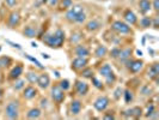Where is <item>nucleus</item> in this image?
Listing matches in <instances>:
<instances>
[{"mask_svg": "<svg viewBox=\"0 0 159 120\" xmlns=\"http://www.w3.org/2000/svg\"><path fill=\"white\" fill-rule=\"evenodd\" d=\"M123 17L128 24H135V23L138 22V18H136L135 13H134L133 11H131V10H127V11L124 12Z\"/></svg>", "mask_w": 159, "mask_h": 120, "instance_id": "4468645a", "label": "nucleus"}, {"mask_svg": "<svg viewBox=\"0 0 159 120\" xmlns=\"http://www.w3.org/2000/svg\"><path fill=\"white\" fill-rule=\"evenodd\" d=\"M0 65H1V67H7V66L11 65V59H10L9 56L0 58Z\"/></svg>", "mask_w": 159, "mask_h": 120, "instance_id": "c85d7f7f", "label": "nucleus"}, {"mask_svg": "<svg viewBox=\"0 0 159 120\" xmlns=\"http://www.w3.org/2000/svg\"><path fill=\"white\" fill-rule=\"evenodd\" d=\"M0 69H1V65H0Z\"/></svg>", "mask_w": 159, "mask_h": 120, "instance_id": "13d9d810", "label": "nucleus"}, {"mask_svg": "<svg viewBox=\"0 0 159 120\" xmlns=\"http://www.w3.org/2000/svg\"><path fill=\"white\" fill-rule=\"evenodd\" d=\"M106 52H108V49H106V47L104 46H99L96 49V52H95V54H96V56H98V58H103L104 56H106Z\"/></svg>", "mask_w": 159, "mask_h": 120, "instance_id": "b1692460", "label": "nucleus"}, {"mask_svg": "<svg viewBox=\"0 0 159 120\" xmlns=\"http://www.w3.org/2000/svg\"><path fill=\"white\" fill-rule=\"evenodd\" d=\"M25 58H28V59H29L30 61H32V63H34V64H35L36 66H37V67H40V69H43V65L41 64V63H40V61L37 60V59H35V58H32V56H29V54H25Z\"/></svg>", "mask_w": 159, "mask_h": 120, "instance_id": "c9c22d12", "label": "nucleus"}, {"mask_svg": "<svg viewBox=\"0 0 159 120\" xmlns=\"http://www.w3.org/2000/svg\"><path fill=\"white\" fill-rule=\"evenodd\" d=\"M123 95H124V101H126V103H131V102L133 101L134 96H133V92L132 91H129V90H126Z\"/></svg>", "mask_w": 159, "mask_h": 120, "instance_id": "c756f323", "label": "nucleus"}, {"mask_svg": "<svg viewBox=\"0 0 159 120\" xmlns=\"http://www.w3.org/2000/svg\"><path fill=\"white\" fill-rule=\"evenodd\" d=\"M153 28L158 29V17H156L154 20H153Z\"/></svg>", "mask_w": 159, "mask_h": 120, "instance_id": "49530a36", "label": "nucleus"}, {"mask_svg": "<svg viewBox=\"0 0 159 120\" xmlns=\"http://www.w3.org/2000/svg\"><path fill=\"white\" fill-rule=\"evenodd\" d=\"M37 84H38V87H40L41 89L48 88L49 84H50V78H49V76L45 73L40 74V76H38V79H37Z\"/></svg>", "mask_w": 159, "mask_h": 120, "instance_id": "1a4fd4ad", "label": "nucleus"}, {"mask_svg": "<svg viewBox=\"0 0 159 120\" xmlns=\"http://www.w3.org/2000/svg\"><path fill=\"white\" fill-rule=\"evenodd\" d=\"M24 83H25V81H23V79H18L16 81V83H15V89L16 90H20V89H23L24 88Z\"/></svg>", "mask_w": 159, "mask_h": 120, "instance_id": "e433bc0d", "label": "nucleus"}, {"mask_svg": "<svg viewBox=\"0 0 159 120\" xmlns=\"http://www.w3.org/2000/svg\"><path fill=\"white\" fill-rule=\"evenodd\" d=\"M152 7V4H151L150 0H140L139 1V10L142 15H146Z\"/></svg>", "mask_w": 159, "mask_h": 120, "instance_id": "ddd939ff", "label": "nucleus"}, {"mask_svg": "<svg viewBox=\"0 0 159 120\" xmlns=\"http://www.w3.org/2000/svg\"><path fill=\"white\" fill-rule=\"evenodd\" d=\"M83 10V7L80 6V5H75V6H73L72 9H70L67 12H66V19L68 20V22H74L75 20V16H77V13L79 12V11H81Z\"/></svg>", "mask_w": 159, "mask_h": 120, "instance_id": "6e6552de", "label": "nucleus"}, {"mask_svg": "<svg viewBox=\"0 0 159 120\" xmlns=\"http://www.w3.org/2000/svg\"><path fill=\"white\" fill-rule=\"evenodd\" d=\"M113 30H115L116 33L118 34H129L131 33V27L124 23V22H121V20H115L111 25Z\"/></svg>", "mask_w": 159, "mask_h": 120, "instance_id": "7ed1b4c3", "label": "nucleus"}, {"mask_svg": "<svg viewBox=\"0 0 159 120\" xmlns=\"http://www.w3.org/2000/svg\"><path fill=\"white\" fill-rule=\"evenodd\" d=\"M88 63V61L86 59V56H78L77 59H74L72 61V69H74V70H83L84 67H86Z\"/></svg>", "mask_w": 159, "mask_h": 120, "instance_id": "0eeeda50", "label": "nucleus"}, {"mask_svg": "<svg viewBox=\"0 0 159 120\" xmlns=\"http://www.w3.org/2000/svg\"><path fill=\"white\" fill-rule=\"evenodd\" d=\"M104 119H114V115L113 114H106V115H104Z\"/></svg>", "mask_w": 159, "mask_h": 120, "instance_id": "09e8293b", "label": "nucleus"}, {"mask_svg": "<svg viewBox=\"0 0 159 120\" xmlns=\"http://www.w3.org/2000/svg\"><path fill=\"white\" fill-rule=\"evenodd\" d=\"M154 112V106L153 104H151L150 107L147 108V112H146V118H150L151 117V114Z\"/></svg>", "mask_w": 159, "mask_h": 120, "instance_id": "ea45409f", "label": "nucleus"}, {"mask_svg": "<svg viewBox=\"0 0 159 120\" xmlns=\"http://www.w3.org/2000/svg\"><path fill=\"white\" fill-rule=\"evenodd\" d=\"M24 35L27 37H35L36 36V30L32 27H27V28L24 29Z\"/></svg>", "mask_w": 159, "mask_h": 120, "instance_id": "393cba45", "label": "nucleus"}, {"mask_svg": "<svg viewBox=\"0 0 159 120\" xmlns=\"http://www.w3.org/2000/svg\"><path fill=\"white\" fill-rule=\"evenodd\" d=\"M81 36H83L81 33H78V31H77V33H73L71 37V41L73 43H77V42H79L80 40H81Z\"/></svg>", "mask_w": 159, "mask_h": 120, "instance_id": "72a5a7b5", "label": "nucleus"}, {"mask_svg": "<svg viewBox=\"0 0 159 120\" xmlns=\"http://www.w3.org/2000/svg\"><path fill=\"white\" fill-rule=\"evenodd\" d=\"M108 106H109V99L105 97V96H101V97H98L97 100L95 101V103H93V107H95L98 112L105 111Z\"/></svg>", "mask_w": 159, "mask_h": 120, "instance_id": "423d86ee", "label": "nucleus"}, {"mask_svg": "<svg viewBox=\"0 0 159 120\" xmlns=\"http://www.w3.org/2000/svg\"><path fill=\"white\" fill-rule=\"evenodd\" d=\"M5 2H6V5L9 6V7H13V6H16L17 5V0H5Z\"/></svg>", "mask_w": 159, "mask_h": 120, "instance_id": "58836bf2", "label": "nucleus"}, {"mask_svg": "<svg viewBox=\"0 0 159 120\" xmlns=\"http://www.w3.org/2000/svg\"><path fill=\"white\" fill-rule=\"evenodd\" d=\"M50 6H55V5H58V2H59V0H48L47 1Z\"/></svg>", "mask_w": 159, "mask_h": 120, "instance_id": "a18cd8bd", "label": "nucleus"}, {"mask_svg": "<svg viewBox=\"0 0 159 120\" xmlns=\"http://www.w3.org/2000/svg\"><path fill=\"white\" fill-rule=\"evenodd\" d=\"M126 63H127L128 70H129L131 72H133V73L139 72L142 67H144V63H142L141 60H131V61H129V59H128Z\"/></svg>", "mask_w": 159, "mask_h": 120, "instance_id": "39448f33", "label": "nucleus"}, {"mask_svg": "<svg viewBox=\"0 0 159 120\" xmlns=\"http://www.w3.org/2000/svg\"><path fill=\"white\" fill-rule=\"evenodd\" d=\"M80 111H81V102L78 101V100L72 101V103H71V113L72 114L77 115V114H79L80 113Z\"/></svg>", "mask_w": 159, "mask_h": 120, "instance_id": "6ab92c4d", "label": "nucleus"}, {"mask_svg": "<svg viewBox=\"0 0 159 120\" xmlns=\"http://www.w3.org/2000/svg\"><path fill=\"white\" fill-rule=\"evenodd\" d=\"M1 96H2V90L0 89V97H1Z\"/></svg>", "mask_w": 159, "mask_h": 120, "instance_id": "6e6d98bb", "label": "nucleus"}, {"mask_svg": "<svg viewBox=\"0 0 159 120\" xmlns=\"http://www.w3.org/2000/svg\"><path fill=\"white\" fill-rule=\"evenodd\" d=\"M131 111H132L133 117H135V118H140V117H141L142 109L140 108V107H134V108H132Z\"/></svg>", "mask_w": 159, "mask_h": 120, "instance_id": "2f4dec72", "label": "nucleus"}, {"mask_svg": "<svg viewBox=\"0 0 159 120\" xmlns=\"http://www.w3.org/2000/svg\"><path fill=\"white\" fill-rule=\"evenodd\" d=\"M153 9L156 11L159 10V0H153Z\"/></svg>", "mask_w": 159, "mask_h": 120, "instance_id": "c03bdc74", "label": "nucleus"}, {"mask_svg": "<svg viewBox=\"0 0 159 120\" xmlns=\"http://www.w3.org/2000/svg\"><path fill=\"white\" fill-rule=\"evenodd\" d=\"M31 46L34 47V48H36V47H37V45H36V43H34V42H32V43H31Z\"/></svg>", "mask_w": 159, "mask_h": 120, "instance_id": "864d4df0", "label": "nucleus"}, {"mask_svg": "<svg viewBox=\"0 0 159 120\" xmlns=\"http://www.w3.org/2000/svg\"><path fill=\"white\" fill-rule=\"evenodd\" d=\"M86 20V15H85V12H84V10H81L79 11L78 13H77V16H75V23H84Z\"/></svg>", "mask_w": 159, "mask_h": 120, "instance_id": "5701e85b", "label": "nucleus"}, {"mask_svg": "<svg viewBox=\"0 0 159 120\" xmlns=\"http://www.w3.org/2000/svg\"><path fill=\"white\" fill-rule=\"evenodd\" d=\"M52 99L56 103H61L65 100V91L62 90L59 85H54L52 88Z\"/></svg>", "mask_w": 159, "mask_h": 120, "instance_id": "20e7f679", "label": "nucleus"}, {"mask_svg": "<svg viewBox=\"0 0 159 120\" xmlns=\"http://www.w3.org/2000/svg\"><path fill=\"white\" fill-rule=\"evenodd\" d=\"M27 117L29 119H37V118L41 117V111L38 108H32V109H30L28 112Z\"/></svg>", "mask_w": 159, "mask_h": 120, "instance_id": "412c9836", "label": "nucleus"}, {"mask_svg": "<svg viewBox=\"0 0 159 120\" xmlns=\"http://www.w3.org/2000/svg\"><path fill=\"white\" fill-rule=\"evenodd\" d=\"M121 94H122V89L121 88H117L115 90V99H120V96H121Z\"/></svg>", "mask_w": 159, "mask_h": 120, "instance_id": "37998d69", "label": "nucleus"}, {"mask_svg": "<svg viewBox=\"0 0 159 120\" xmlns=\"http://www.w3.org/2000/svg\"><path fill=\"white\" fill-rule=\"evenodd\" d=\"M27 79L30 82V83H37V79H38V74L35 73V72H29L27 73Z\"/></svg>", "mask_w": 159, "mask_h": 120, "instance_id": "a878e982", "label": "nucleus"}, {"mask_svg": "<svg viewBox=\"0 0 159 120\" xmlns=\"http://www.w3.org/2000/svg\"><path fill=\"white\" fill-rule=\"evenodd\" d=\"M36 95H37V90H36L34 87H28L24 89V94H23V96H24V99H27V100H31V99H34Z\"/></svg>", "mask_w": 159, "mask_h": 120, "instance_id": "dca6fc26", "label": "nucleus"}, {"mask_svg": "<svg viewBox=\"0 0 159 120\" xmlns=\"http://www.w3.org/2000/svg\"><path fill=\"white\" fill-rule=\"evenodd\" d=\"M151 91H152V90H151L150 87H144V88L141 89V92L144 94V95H150Z\"/></svg>", "mask_w": 159, "mask_h": 120, "instance_id": "79ce46f5", "label": "nucleus"}, {"mask_svg": "<svg viewBox=\"0 0 159 120\" xmlns=\"http://www.w3.org/2000/svg\"><path fill=\"white\" fill-rule=\"evenodd\" d=\"M41 106H42V107H45V106H47V100H45V99L41 101Z\"/></svg>", "mask_w": 159, "mask_h": 120, "instance_id": "8fccbe9b", "label": "nucleus"}, {"mask_svg": "<svg viewBox=\"0 0 159 120\" xmlns=\"http://www.w3.org/2000/svg\"><path fill=\"white\" fill-rule=\"evenodd\" d=\"M74 53H75V56H88L90 54V51L85 46L79 45V46H77L74 48Z\"/></svg>", "mask_w": 159, "mask_h": 120, "instance_id": "f3484780", "label": "nucleus"}, {"mask_svg": "<svg viewBox=\"0 0 159 120\" xmlns=\"http://www.w3.org/2000/svg\"><path fill=\"white\" fill-rule=\"evenodd\" d=\"M120 51H121L120 48H114V49L111 51V56H113V58H117L118 54H120Z\"/></svg>", "mask_w": 159, "mask_h": 120, "instance_id": "a19ab883", "label": "nucleus"}, {"mask_svg": "<svg viewBox=\"0 0 159 120\" xmlns=\"http://www.w3.org/2000/svg\"><path fill=\"white\" fill-rule=\"evenodd\" d=\"M99 28H101V23L98 20H96V19L90 20L88 24H86V29H88V31H96Z\"/></svg>", "mask_w": 159, "mask_h": 120, "instance_id": "aec40b11", "label": "nucleus"}, {"mask_svg": "<svg viewBox=\"0 0 159 120\" xmlns=\"http://www.w3.org/2000/svg\"><path fill=\"white\" fill-rule=\"evenodd\" d=\"M7 42H9V43H11V45H12L13 47H16V48H18V49H20V48H22V47L19 46L18 43H13V42H11V41H7Z\"/></svg>", "mask_w": 159, "mask_h": 120, "instance_id": "de8ad7c7", "label": "nucleus"}, {"mask_svg": "<svg viewBox=\"0 0 159 120\" xmlns=\"http://www.w3.org/2000/svg\"><path fill=\"white\" fill-rule=\"evenodd\" d=\"M91 79H92V83H93V85H95L96 88H98V89H102V88H103L102 83L98 81L97 78H95V77H91Z\"/></svg>", "mask_w": 159, "mask_h": 120, "instance_id": "4c0bfd02", "label": "nucleus"}, {"mask_svg": "<svg viewBox=\"0 0 159 120\" xmlns=\"http://www.w3.org/2000/svg\"><path fill=\"white\" fill-rule=\"evenodd\" d=\"M47 1H48V0H42V2H47Z\"/></svg>", "mask_w": 159, "mask_h": 120, "instance_id": "4d7b16f0", "label": "nucleus"}, {"mask_svg": "<svg viewBox=\"0 0 159 120\" xmlns=\"http://www.w3.org/2000/svg\"><path fill=\"white\" fill-rule=\"evenodd\" d=\"M131 56H132V49L131 48H126L123 51H120V54H118V59H120V61H122V63H126L128 59H131Z\"/></svg>", "mask_w": 159, "mask_h": 120, "instance_id": "2eb2a0df", "label": "nucleus"}, {"mask_svg": "<svg viewBox=\"0 0 159 120\" xmlns=\"http://www.w3.org/2000/svg\"><path fill=\"white\" fill-rule=\"evenodd\" d=\"M113 70H111V66L110 65H103L102 67H101V70H99V73H101V76H103V77H105V76H108V74L110 73Z\"/></svg>", "mask_w": 159, "mask_h": 120, "instance_id": "4be33fe9", "label": "nucleus"}, {"mask_svg": "<svg viewBox=\"0 0 159 120\" xmlns=\"http://www.w3.org/2000/svg\"><path fill=\"white\" fill-rule=\"evenodd\" d=\"M6 115L9 119H17L19 115V104L18 102H10L6 106Z\"/></svg>", "mask_w": 159, "mask_h": 120, "instance_id": "f03ea898", "label": "nucleus"}, {"mask_svg": "<svg viewBox=\"0 0 159 120\" xmlns=\"http://www.w3.org/2000/svg\"><path fill=\"white\" fill-rule=\"evenodd\" d=\"M105 79H106V84H109V85H110V84H113L116 81V76L114 74V72L111 71L108 76H105Z\"/></svg>", "mask_w": 159, "mask_h": 120, "instance_id": "473e14b6", "label": "nucleus"}, {"mask_svg": "<svg viewBox=\"0 0 159 120\" xmlns=\"http://www.w3.org/2000/svg\"><path fill=\"white\" fill-rule=\"evenodd\" d=\"M72 0H61L60 2V7L62 10H68L70 7H72Z\"/></svg>", "mask_w": 159, "mask_h": 120, "instance_id": "cd10ccee", "label": "nucleus"}, {"mask_svg": "<svg viewBox=\"0 0 159 120\" xmlns=\"http://www.w3.org/2000/svg\"><path fill=\"white\" fill-rule=\"evenodd\" d=\"M158 74H159V64L156 63V64H153L150 67V70H148V77H150L151 79H157Z\"/></svg>", "mask_w": 159, "mask_h": 120, "instance_id": "a211bd4d", "label": "nucleus"}, {"mask_svg": "<svg viewBox=\"0 0 159 120\" xmlns=\"http://www.w3.org/2000/svg\"><path fill=\"white\" fill-rule=\"evenodd\" d=\"M22 73H23V66H22V65H17V66H15V67L10 71L9 78L10 79H17V78L20 77Z\"/></svg>", "mask_w": 159, "mask_h": 120, "instance_id": "9b49d317", "label": "nucleus"}, {"mask_svg": "<svg viewBox=\"0 0 159 120\" xmlns=\"http://www.w3.org/2000/svg\"><path fill=\"white\" fill-rule=\"evenodd\" d=\"M54 74H55V76H56V77H60V73H59V72H58V71H55V72H54Z\"/></svg>", "mask_w": 159, "mask_h": 120, "instance_id": "603ef678", "label": "nucleus"}, {"mask_svg": "<svg viewBox=\"0 0 159 120\" xmlns=\"http://www.w3.org/2000/svg\"><path fill=\"white\" fill-rule=\"evenodd\" d=\"M75 89H77V92L81 95V96H84V95H86L88 91V85L85 82H81V81H77L75 82Z\"/></svg>", "mask_w": 159, "mask_h": 120, "instance_id": "9d476101", "label": "nucleus"}, {"mask_svg": "<svg viewBox=\"0 0 159 120\" xmlns=\"http://www.w3.org/2000/svg\"><path fill=\"white\" fill-rule=\"evenodd\" d=\"M59 87L65 91V90H68V89L71 88V84H70V82H68L67 79H63V81L60 82V85H59Z\"/></svg>", "mask_w": 159, "mask_h": 120, "instance_id": "f704fd0d", "label": "nucleus"}, {"mask_svg": "<svg viewBox=\"0 0 159 120\" xmlns=\"http://www.w3.org/2000/svg\"><path fill=\"white\" fill-rule=\"evenodd\" d=\"M140 24H141L142 28H148L152 25V19L150 17H142L140 20Z\"/></svg>", "mask_w": 159, "mask_h": 120, "instance_id": "bb28decb", "label": "nucleus"}, {"mask_svg": "<svg viewBox=\"0 0 159 120\" xmlns=\"http://www.w3.org/2000/svg\"><path fill=\"white\" fill-rule=\"evenodd\" d=\"M81 76H83L84 78H91V77L93 76V71H92L91 69H85V67H84V70L81 71Z\"/></svg>", "mask_w": 159, "mask_h": 120, "instance_id": "7c9ffc66", "label": "nucleus"}, {"mask_svg": "<svg viewBox=\"0 0 159 120\" xmlns=\"http://www.w3.org/2000/svg\"><path fill=\"white\" fill-rule=\"evenodd\" d=\"M42 56L45 58V59H49V56H48V54H42Z\"/></svg>", "mask_w": 159, "mask_h": 120, "instance_id": "3c124183", "label": "nucleus"}, {"mask_svg": "<svg viewBox=\"0 0 159 120\" xmlns=\"http://www.w3.org/2000/svg\"><path fill=\"white\" fill-rule=\"evenodd\" d=\"M1 82H2V76L0 74V83H1Z\"/></svg>", "mask_w": 159, "mask_h": 120, "instance_id": "5fc2aeb1", "label": "nucleus"}, {"mask_svg": "<svg viewBox=\"0 0 159 120\" xmlns=\"http://www.w3.org/2000/svg\"><path fill=\"white\" fill-rule=\"evenodd\" d=\"M19 22H20L19 13L18 12H12L9 17V25L11 28H15V27H17L18 24H19Z\"/></svg>", "mask_w": 159, "mask_h": 120, "instance_id": "f8f14e48", "label": "nucleus"}, {"mask_svg": "<svg viewBox=\"0 0 159 120\" xmlns=\"http://www.w3.org/2000/svg\"><path fill=\"white\" fill-rule=\"evenodd\" d=\"M63 41H65V33L62 31L61 29H58L54 34L47 35L43 38L44 43H47L52 48H60L62 46V43H63Z\"/></svg>", "mask_w": 159, "mask_h": 120, "instance_id": "f257e3e1", "label": "nucleus"}]
</instances>
